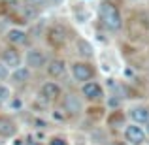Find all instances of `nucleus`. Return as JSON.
Wrapping results in <instances>:
<instances>
[{
	"mask_svg": "<svg viewBox=\"0 0 149 145\" xmlns=\"http://www.w3.org/2000/svg\"><path fill=\"white\" fill-rule=\"evenodd\" d=\"M64 109L70 113V115H76V113H79V111H81V102L77 100V96L66 94V96H64Z\"/></svg>",
	"mask_w": 149,
	"mask_h": 145,
	"instance_id": "10",
	"label": "nucleus"
},
{
	"mask_svg": "<svg viewBox=\"0 0 149 145\" xmlns=\"http://www.w3.org/2000/svg\"><path fill=\"white\" fill-rule=\"evenodd\" d=\"M81 92H83V96L89 98V100H96V98L102 96V87L96 83V81H89V83L83 85Z\"/></svg>",
	"mask_w": 149,
	"mask_h": 145,
	"instance_id": "7",
	"label": "nucleus"
},
{
	"mask_svg": "<svg viewBox=\"0 0 149 145\" xmlns=\"http://www.w3.org/2000/svg\"><path fill=\"white\" fill-rule=\"evenodd\" d=\"M130 119L134 124H147L149 123V108L146 105H138V108L130 109Z\"/></svg>",
	"mask_w": 149,
	"mask_h": 145,
	"instance_id": "6",
	"label": "nucleus"
},
{
	"mask_svg": "<svg viewBox=\"0 0 149 145\" xmlns=\"http://www.w3.org/2000/svg\"><path fill=\"white\" fill-rule=\"evenodd\" d=\"M47 74L51 77H62L66 74V64L64 60H58V58H55V60H51L47 64Z\"/></svg>",
	"mask_w": 149,
	"mask_h": 145,
	"instance_id": "8",
	"label": "nucleus"
},
{
	"mask_svg": "<svg viewBox=\"0 0 149 145\" xmlns=\"http://www.w3.org/2000/svg\"><path fill=\"white\" fill-rule=\"evenodd\" d=\"M2 64H6L8 68L17 70L19 64H21V55H19V51L15 49V47L4 49V53H2Z\"/></svg>",
	"mask_w": 149,
	"mask_h": 145,
	"instance_id": "5",
	"label": "nucleus"
},
{
	"mask_svg": "<svg viewBox=\"0 0 149 145\" xmlns=\"http://www.w3.org/2000/svg\"><path fill=\"white\" fill-rule=\"evenodd\" d=\"M29 4H34V6H42V4H45L47 0H26Z\"/></svg>",
	"mask_w": 149,
	"mask_h": 145,
	"instance_id": "19",
	"label": "nucleus"
},
{
	"mask_svg": "<svg viewBox=\"0 0 149 145\" xmlns=\"http://www.w3.org/2000/svg\"><path fill=\"white\" fill-rule=\"evenodd\" d=\"M15 124L11 123V121H8V119H0V136L2 138H10V136H13L15 134Z\"/></svg>",
	"mask_w": 149,
	"mask_h": 145,
	"instance_id": "14",
	"label": "nucleus"
},
{
	"mask_svg": "<svg viewBox=\"0 0 149 145\" xmlns=\"http://www.w3.org/2000/svg\"><path fill=\"white\" fill-rule=\"evenodd\" d=\"M51 145H66V142L61 138H55V139H51Z\"/></svg>",
	"mask_w": 149,
	"mask_h": 145,
	"instance_id": "18",
	"label": "nucleus"
},
{
	"mask_svg": "<svg viewBox=\"0 0 149 145\" xmlns=\"http://www.w3.org/2000/svg\"><path fill=\"white\" fill-rule=\"evenodd\" d=\"M100 19L104 23V26H108L109 30H119L121 23H123L117 6L111 2H102L100 4Z\"/></svg>",
	"mask_w": 149,
	"mask_h": 145,
	"instance_id": "1",
	"label": "nucleus"
},
{
	"mask_svg": "<svg viewBox=\"0 0 149 145\" xmlns=\"http://www.w3.org/2000/svg\"><path fill=\"white\" fill-rule=\"evenodd\" d=\"M40 94L44 96L45 100H55V98H58V94H61V89H58V85H55V83H51V81H47V83L42 85Z\"/></svg>",
	"mask_w": 149,
	"mask_h": 145,
	"instance_id": "9",
	"label": "nucleus"
},
{
	"mask_svg": "<svg viewBox=\"0 0 149 145\" xmlns=\"http://www.w3.org/2000/svg\"><path fill=\"white\" fill-rule=\"evenodd\" d=\"M25 62H26V68H32V70H38V68H44L45 64V55L42 53L40 49H30L25 57Z\"/></svg>",
	"mask_w": 149,
	"mask_h": 145,
	"instance_id": "3",
	"label": "nucleus"
},
{
	"mask_svg": "<svg viewBox=\"0 0 149 145\" xmlns=\"http://www.w3.org/2000/svg\"><path fill=\"white\" fill-rule=\"evenodd\" d=\"M125 138H127V142H130L134 145H140V143L146 142L147 132L143 130L142 126H138V124H128L127 130H125Z\"/></svg>",
	"mask_w": 149,
	"mask_h": 145,
	"instance_id": "2",
	"label": "nucleus"
},
{
	"mask_svg": "<svg viewBox=\"0 0 149 145\" xmlns=\"http://www.w3.org/2000/svg\"><path fill=\"white\" fill-rule=\"evenodd\" d=\"M32 145H34V143H32Z\"/></svg>",
	"mask_w": 149,
	"mask_h": 145,
	"instance_id": "22",
	"label": "nucleus"
},
{
	"mask_svg": "<svg viewBox=\"0 0 149 145\" xmlns=\"http://www.w3.org/2000/svg\"><path fill=\"white\" fill-rule=\"evenodd\" d=\"M10 96H11L10 87H8V85H2V83H0V104H6V102L10 100Z\"/></svg>",
	"mask_w": 149,
	"mask_h": 145,
	"instance_id": "16",
	"label": "nucleus"
},
{
	"mask_svg": "<svg viewBox=\"0 0 149 145\" xmlns=\"http://www.w3.org/2000/svg\"><path fill=\"white\" fill-rule=\"evenodd\" d=\"M8 76H10V68H8L6 64H2V62H0V81L6 79Z\"/></svg>",
	"mask_w": 149,
	"mask_h": 145,
	"instance_id": "17",
	"label": "nucleus"
},
{
	"mask_svg": "<svg viewBox=\"0 0 149 145\" xmlns=\"http://www.w3.org/2000/svg\"><path fill=\"white\" fill-rule=\"evenodd\" d=\"M29 77H30V70L26 66H19L17 70L11 72V79L15 83H25V81H29Z\"/></svg>",
	"mask_w": 149,
	"mask_h": 145,
	"instance_id": "13",
	"label": "nucleus"
},
{
	"mask_svg": "<svg viewBox=\"0 0 149 145\" xmlns=\"http://www.w3.org/2000/svg\"><path fill=\"white\" fill-rule=\"evenodd\" d=\"M77 53L81 55V57H85V58H91L93 55H95V51H93V45L89 44L87 40H77Z\"/></svg>",
	"mask_w": 149,
	"mask_h": 145,
	"instance_id": "15",
	"label": "nucleus"
},
{
	"mask_svg": "<svg viewBox=\"0 0 149 145\" xmlns=\"http://www.w3.org/2000/svg\"><path fill=\"white\" fill-rule=\"evenodd\" d=\"M147 136H149V123H147Z\"/></svg>",
	"mask_w": 149,
	"mask_h": 145,
	"instance_id": "21",
	"label": "nucleus"
},
{
	"mask_svg": "<svg viewBox=\"0 0 149 145\" xmlns=\"http://www.w3.org/2000/svg\"><path fill=\"white\" fill-rule=\"evenodd\" d=\"M47 40H49L51 45H61V44H64V30H62L61 26H53V28H49Z\"/></svg>",
	"mask_w": 149,
	"mask_h": 145,
	"instance_id": "11",
	"label": "nucleus"
},
{
	"mask_svg": "<svg viewBox=\"0 0 149 145\" xmlns=\"http://www.w3.org/2000/svg\"><path fill=\"white\" fill-rule=\"evenodd\" d=\"M4 2H17V0H4Z\"/></svg>",
	"mask_w": 149,
	"mask_h": 145,
	"instance_id": "20",
	"label": "nucleus"
},
{
	"mask_svg": "<svg viewBox=\"0 0 149 145\" xmlns=\"http://www.w3.org/2000/svg\"><path fill=\"white\" fill-rule=\"evenodd\" d=\"M8 40L13 45H23L26 42V32L21 30V28H11L10 32H8Z\"/></svg>",
	"mask_w": 149,
	"mask_h": 145,
	"instance_id": "12",
	"label": "nucleus"
},
{
	"mask_svg": "<svg viewBox=\"0 0 149 145\" xmlns=\"http://www.w3.org/2000/svg\"><path fill=\"white\" fill-rule=\"evenodd\" d=\"M72 76L76 81L89 83V79L93 77V68L89 64H85V62H76V64H72Z\"/></svg>",
	"mask_w": 149,
	"mask_h": 145,
	"instance_id": "4",
	"label": "nucleus"
}]
</instances>
